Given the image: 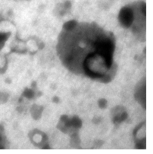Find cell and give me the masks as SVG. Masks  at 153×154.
Wrapping results in <instances>:
<instances>
[{"instance_id": "cell-1", "label": "cell", "mask_w": 153, "mask_h": 154, "mask_svg": "<svg viewBox=\"0 0 153 154\" xmlns=\"http://www.w3.org/2000/svg\"><path fill=\"white\" fill-rule=\"evenodd\" d=\"M116 41L113 33L93 23L67 22L57 48L67 68L92 79H110Z\"/></svg>"}]
</instances>
